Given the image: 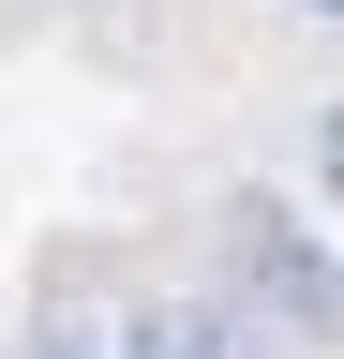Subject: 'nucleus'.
Segmentation results:
<instances>
[{"mask_svg": "<svg viewBox=\"0 0 344 359\" xmlns=\"http://www.w3.org/2000/svg\"><path fill=\"white\" fill-rule=\"evenodd\" d=\"M315 15H344V0H315Z\"/></svg>", "mask_w": 344, "mask_h": 359, "instance_id": "4", "label": "nucleus"}, {"mask_svg": "<svg viewBox=\"0 0 344 359\" xmlns=\"http://www.w3.org/2000/svg\"><path fill=\"white\" fill-rule=\"evenodd\" d=\"M30 359H254L240 330H209V314H120V330H60Z\"/></svg>", "mask_w": 344, "mask_h": 359, "instance_id": "1", "label": "nucleus"}, {"mask_svg": "<svg viewBox=\"0 0 344 359\" xmlns=\"http://www.w3.org/2000/svg\"><path fill=\"white\" fill-rule=\"evenodd\" d=\"M315 180H329V210H344V105H329V135H315Z\"/></svg>", "mask_w": 344, "mask_h": 359, "instance_id": "3", "label": "nucleus"}, {"mask_svg": "<svg viewBox=\"0 0 344 359\" xmlns=\"http://www.w3.org/2000/svg\"><path fill=\"white\" fill-rule=\"evenodd\" d=\"M254 285H270V299H299V314H344V285H329V269L299 255V240H270V210H254Z\"/></svg>", "mask_w": 344, "mask_h": 359, "instance_id": "2", "label": "nucleus"}]
</instances>
